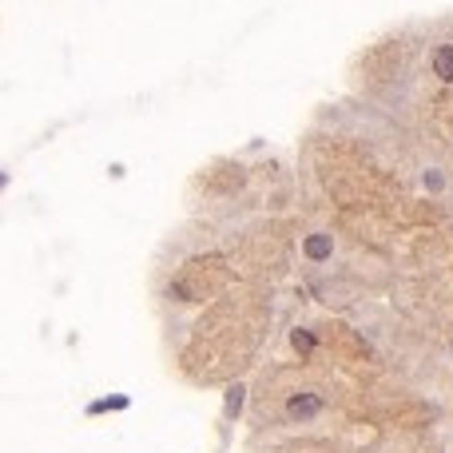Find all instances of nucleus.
Listing matches in <instances>:
<instances>
[{
	"instance_id": "1",
	"label": "nucleus",
	"mask_w": 453,
	"mask_h": 453,
	"mask_svg": "<svg viewBox=\"0 0 453 453\" xmlns=\"http://www.w3.org/2000/svg\"><path fill=\"white\" fill-rule=\"evenodd\" d=\"M319 410H322L319 393H294L291 402H286V417H291V421H307V417H314Z\"/></svg>"
},
{
	"instance_id": "2",
	"label": "nucleus",
	"mask_w": 453,
	"mask_h": 453,
	"mask_svg": "<svg viewBox=\"0 0 453 453\" xmlns=\"http://www.w3.org/2000/svg\"><path fill=\"white\" fill-rule=\"evenodd\" d=\"M302 251H307V258L310 263H326V258L334 255V239L326 231H314V235H307V243H302Z\"/></svg>"
},
{
	"instance_id": "3",
	"label": "nucleus",
	"mask_w": 453,
	"mask_h": 453,
	"mask_svg": "<svg viewBox=\"0 0 453 453\" xmlns=\"http://www.w3.org/2000/svg\"><path fill=\"white\" fill-rule=\"evenodd\" d=\"M433 76H438V80H445V84H453V44L433 48Z\"/></svg>"
},
{
	"instance_id": "4",
	"label": "nucleus",
	"mask_w": 453,
	"mask_h": 453,
	"mask_svg": "<svg viewBox=\"0 0 453 453\" xmlns=\"http://www.w3.org/2000/svg\"><path fill=\"white\" fill-rule=\"evenodd\" d=\"M239 405H243V390L235 386V390H231V398H227V414H239Z\"/></svg>"
},
{
	"instance_id": "5",
	"label": "nucleus",
	"mask_w": 453,
	"mask_h": 453,
	"mask_svg": "<svg viewBox=\"0 0 453 453\" xmlns=\"http://www.w3.org/2000/svg\"><path fill=\"white\" fill-rule=\"evenodd\" d=\"M4 183H8V172H0V187H4Z\"/></svg>"
}]
</instances>
